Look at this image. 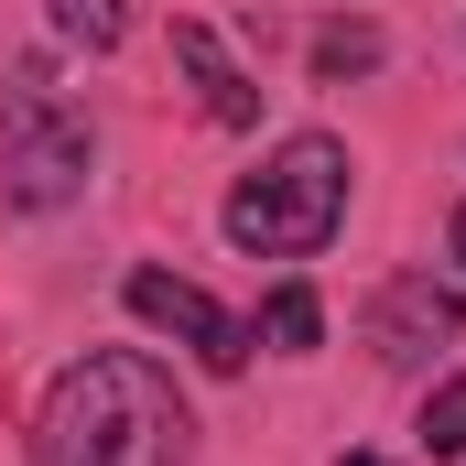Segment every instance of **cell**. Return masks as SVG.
Segmentation results:
<instances>
[{"label":"cell","mask_w":466,"mask_h":466,"mask_svg":"<svg viewBox=\"0 0 466 466\" xmlns=\"http://www.w3.org/2000/svg\"><path fill=\"white\" fill-rule=\"evenodd\" d=\"M337 466H390V456H337Z\"/></svg>","instance_id":"cell-11"},{"label":"cell","mask_w":466,"mask_h":466,"mask_svg":"<svg viewBox=\"0 0 466 466\" xmlns=\"http://www.w3.org/2000/svg\"><path fill=\"white\" fill-rule=\"evenodd\" d=\"M260 326H271V348H315V337H326V304H315L304 282H282V293L260 304Z\"/></svg>","instance_id":"cell-7"},{"label":"cell","mask_w":466,"mask_h":466,"mask_svg":"<svg viewBox=\"0 0 466 466\" xmlns=\"http://www.w3.org/2000/svg\"><path fill=\"white\" fill-rule=\"evenodd\" d=\"M434 337H466V293H445V282H390L369 304V348L380 358H423Z\"/></svg>","instance_id":"cell-5"},{"label":"cell","mask_w":466,"mask_h":466,"mask_svg":"<svg viewBox=\"0 0 466 466\" xmlns=\"http://www.w3.org/2000/svg\"><path fill=\"white\" fill-rule=\"evenodd\" d=\"M423 445H434V456H466V380H445V390L423 401Z\"/></svg>","instance_id":"cell-9"},{"label":"cell","mask_w":466,"mask_h":466,"mask_svg":"<svg viewBox=\"0 0 466 466\" xmlns=\"http://www.w3.org/2000/svg\"><path fill=\"white\" fill-rule=\"evenodd\" d=\"M196 423L174 401V380L130 348H87L55 390H44V434L33 466H185Z\"/></svg>","instance_id":"cell-1"},{"label":"cell","mask_w":466,"mask_h":466,"mask_svg":"<svg viewBox=\"0 0 466 466\" xmlns=\"http://www.w3.org/2000/svg\"><path fill=\"white\" fill-rule=\"evenodd\" d=\"M174 66H185V87H196V109L218 119V130H238V119H260V87L228 66V44L207 33V22H174Z\"/></svg>","instance_id":"cell-6"},{"label":"cell","mask_w":466,"mask_h":466,"mask_svg":"<svg viewBox=\"0 0 466 466\" xmlns=\"http://www.w3.org/2000/svg\"><path fill=\"white\" fill-rule=\"evenodd\" d=\"M315 66H326V76H358V66H380V33H326V44H315Z\"/></svg>","instance_id":"cell-10"},{"label":"cell","mask_w":466,"mask_h":466,"mask_svg":"<svg viewBox=\"0 0 466 466\" xmlns=\"http://www.w3.org/2000/svg\"><path fill=\"white\" fill-rule=\"evenodd\" d=\"M456 260H466V207H456Z\"/></svg>","instance_id":"cell-12"},{"label":"cell","mask_w":466,"mask_h":466,"mask_svg":"<svg viewBox=\"0 0 466 466\" xmlns=\"http://www.w3.org/2000/svg\"><path fill=\"white\" fill-rule=\"evenodd\" d=\"M55 22H66L76 44H119V33H130V0H55Z\"/></svg>","instance_id":"cell-8"},{"label":"cell","mask_w":466,"mask_h":466,"mask_svg":"<svg viewBox=\"0 0 466 466\" xmlns=\"http://www.w3.org/2000/svg\"><path fill=\"white\" fill-rule=\"evenodd\" d=\"M348 218V152L326 141V130H293L249 185L228 196V238L249 260H315L326 238Z\"/></svg>","instance_id":"cell-2"},{"label":"cell","mask_w":466,"mask_h":466,"mask_svg":"<svg viewBox=\"0 0 466 466\" xmlns=\"http://www.w3.org/2000/svg\"><path fill=\"white\" fill-rule=\"evenodd\" d=\"M130 315H141V326H163V337H185L207 369H249V326H238L218 293L174 282V271H130Z\"/></svg>","instance_id":"cell-4"},{"label":"cell","mask_w":466,"mask_h":466,"mask_svg":"<svg viewBox=\"0 0 466 466\" xmlns=\"http://www.w3.org/2000/svg\"><path fill=\"white\" fill-rule=\"evenodd\" d=\"M87 163H98L87 119L55 109L44 66H22V76H11V119H0V196H11V207H66V196L87 185Z\"/></svg>","instance_id":"cell-3"}]
</instances>
